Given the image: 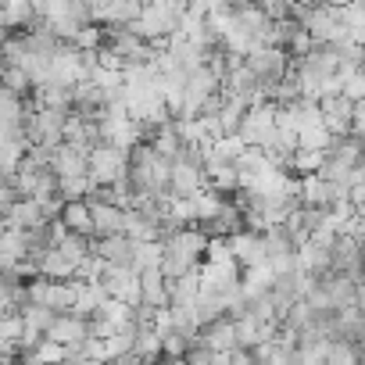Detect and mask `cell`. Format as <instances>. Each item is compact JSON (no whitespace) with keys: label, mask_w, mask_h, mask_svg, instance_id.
<instances>
[{"label":"cell","mask_w":365,"mask_h":365,"mask_svg":"<svg viewBox=\"0 0 365 365\" xmlns=\"http://www.w3.org/2000/svg\"><path fill=\"white\" fill-rule=\"evenodd\" d=\"M129 158V187H133V197H158V201H172L168 197V172H172V161H165L147 140H140L133 150H125Z\"/></svg>","instance_id":"6da1fadb"},{"label":"cell","mask_w":365,"mask_h":365,"mask_svg":"<svg viewBox=\"0 0 365 365\" xmlns=\"http://www.w3.org/2000/svg\"><path fill=\"white\" fill-rule=\"evenodd\" d=\"M205 255H208V237L201 230L187 226V230L172 233L168 240H161V272H165V279L201 272Z\"/></svg>","instance_id":"7a4b0ae2"},{"label":"cell","mask_w":365,"mask_h":365,"mask_svg":"<svg viewBox=\"0 0 365 365\" xmlns=\"http://www.w3.org/2000/svg\"><path fill=\"white\" fill-rule=\"evenodd\" d=\"M26 140H29V150H43L51 154L54 147L65 143V125H68V115L72 111H54V108H40L33 104V97H26Z\"/></svg>","instance_id":"3957f363"},{"label":"cell","mask_w":365,"mask_h":365,"mask_svg":"<svg viewBox=\"0 0 365 365\" xmlns=\"http://www.w3.org/2000/svg\"><path fill=\"white\" fill-rule=\"evenodd\" d=\"M276 104L272 101H258V104H251L247 111H244V122H240V129H237V136L247 143V147H258V150H265L272 140H276Z\"/></svg>","instance_id":"277c9868"},{"label":"cell","mask_w":365,"mask_h":365,"mask_svg":"<svg viewBox=\"0 0 365 365\" xmlns=\"http://www.w3.org/2000/svg\"><path fill=\"white\" fill-rule=\"evenodd\" d=\"M125 172H129L125 150L108 147V143L90 150V187H115V182L125 179Z\"/></svg>","instance_id":"5b68a950"},{"label":"cell","mask_w":365,"mask_h":365,"mask_svg":"<svg viewBox=\"0 0 365 365\" xmlns=\"http://www.w3.org/2000/svg\"><path fill=\"white\" fill-rule=\"evenodd\" d=\"M247 68L255 72V79H258V86H262V97H269V90L287 76L290 58H287V51H279V47H255V51L247 54Z\"/></svg>","instance_id":"8992f818"},{"label":"cell","mask_w":365,"mask_h":365,"mask_svg":"<svg viewBox=\"0 0 365 365\" xmlns=\"http://www.w3.org/2000/svg\"><path fill=\"white\" fill-rule=\"evenodd\" d=\"M361 255H365V244L354 237V233H336V240H333V247H329V265H333V272H340V276H351V279H365L361 276Z\"/></svg>","instance_id":"52a82bcc"},{"label":"cell","mask_w":365,"mask_h":365,"mask_svg":"<svg viewBox=\"0 0 365 365\" xmlns=\"http://www.w3.org/2000/svg\"><path fill=\"white\" fill-rule=\"evenodd\" d=\"M101 287L115 301H125V304H136L140 301V272L133 265H104Z\"/></svg>","instance_id":"ba28073f"},{"label":"cell","mask_w":365,"mask_h":365,"mask_svg":"<svg viewBox=\"0 0 365 365\" xmlns=\"http://www.w3.org/2000/svg\"><path fill=\"white\" fill-rule=\"evenodd\" d=\"M322 111V125L329 136H347L351 133V118H354V101L344 93H326L315 101Z\"/></svg>","instance_id":"9c48e42d"},{"label":"cell","mask_w":365,"mask_h":365,"mask_svg":"<svg viewBox=\"0 0 365 365\" xmlns=\"http://www.w3.org/2000/svg\"><path fill=\"white\" fill-rule=\"evenodd\" d=\"M194 230H201L208 240H230V237L244 233L247 226H244V212L237 208V201H233V197H226V201H222V208H219L208 222H201V226H194Z\"/></svg>","instance_id":"30bf717a"},{"label":"cell","mask_w":365,"mask_h":365,"mask_svg":"<svg viewBox=\"0 0 365 365\" xmlns=\"http://www.w3.org/2000/svg\"><path fill=\"white\" fill-rule=\"evenodd\" d=\"M136 244L133 237L118 233V237H93V255L104 262V265H133L136 258ZM136 269V265H133Z\"/></svg>","instance_id":"8fae6325"},{"label":"cell","mask_w":365,"mask_h":365,"mask_svg":"<svg viewBox=\"0 0 365 365\" xmlns=\"http://www.w3.org/2000/svg\"><path fill=\"white\" fill-rule=\"evenodd\" d=\"M279 333V322H262L255 315H237V347L240 351H255L258 344L272 340Z\"/></svg>","instance_id":"7c38bea8"},{"label":"cell","mask_w":365,"mask_h":365,"mask_svg":"<svg viewBox=\"0 0 365 365\" xmlns=\"http://www.w3.org/2000/svg\"><path fill=\"white\" fill-rule=\"evenodd\" d=\"M205 347L212 351H237V319L233 315H222V319H212L201 326V336H197Z\"/></svg>","instance_id":"4fadbf2b"},{"label":"cell","mask_w":365,"mask_h":365,"mask_svg":"<svg viewBox=\"0 0 365 365\" xmlns=\"http://www.w3.org/2000/svg\"><path fill=\"white\" fill-rule=\"evenodd\" d=\"M315 283L326 290V297H329V308H333V312L358 304V279L340 276V272H329V276H322V279H315Z\"/></svg>","instance_id":"5bb4252c"},{"label":"cell","mask_w":365,"mask_h":365,"mask_svg":"<svg viewBox=\"0 0 365 365\" xmlns=\"http://www.w3.org/2000/svg\"><path fill=\"white\" fill-rule=\"evenodd\" d=\"M90 215H93V237H118V233H125V208L108 205V201H90Z\"/></svg>","instance_id":"9a60e30c"},{"label":"cell","mask_w":365,"mask_h":365,"mask_svg":"<svg viewBox=\"0 0 365 365\" xmlns=\"http://www.w3.org/2000/svg\"><path fill=\"white\" fill-rule=\"evenodd\" d=\"M86 336H90V326H86V319L76 315V312L58 315L54 326L47 329V340H54V344H61V347H72V344H79V340H86Z\"/></svg>","instance_id":"2e32d148"},{"label":"cell","mask_w":365,"mask_h":365,"mask_svg":"<svg viewBox=\"0 0 365 365\" xmlns=\"http://www.w3.org/2000/svg\"><path fill=\"white\" fill-rule=\"evenodd\" d=\"M43 222H51L47 208H43L40 201H29V197H19V201L11 205V212H8V226H11V230H36V226H43Z\"/></svg>","instance_id":"e0dca14e"},{"label":"cell","mask_w":365,"mask_h":365,"mask_svg":"<svg viewBox=\"0 0 365 365\" xmlns=\"http://www.w3.org/2000/svg\"><path fill=\"white\" fill-rule=\"evenodd\" d=\"M140 301L150 308H168V279L161 269H140Z\"/></svg>","instance_id":"ac0fdd59"},{"label":"cell","mask_w":365,"mask_h":365,"mask_svg":"<svg viewBox=\"0 0 365 365\" xmlns=\"http://www.w3.org/2000/svg\"><path fill=\"white\" fill-rule=\"evenodd\" d=\"M61 226L68 233H83V237H93V215H90V201L79 197V201H65L61 205Z\"/></svg>","instance_id":"d6986e66"},{"label":"cell","mask_w":365,"mask_h":365,"mask_svg":"<svg viewBox=\"0 0 365 365\" xmlns=\"http://www.w3.org/2000/svg\"><path fill=\"white\" fill-rule=\"evenodd\" d=\"M197 294H201V272L168 279V308H194Z\"/></svg>","instance_id":"ffe728a7"},{"label":"cell","mask_w":365,"mask_h":365,"mask_svg":"<svg viewBox=\"0 0 365 365\" xmlns=\"http://www.w3.org/2000/svg\"><path fill=\"white\" fill-rule=\"evenodd\" d=\"M101 361H108V358H104V340H97V336H86V340L65 347V365H101Z\"/></svg>","instance_id":"44dd1931"},{"label":"cell","mask_w":365,"mask_h":365,"mask_svg":"<svg viewBox=\"0 0 365 365\" xmlns=\"http://www.w3.org/2000/svg\"><path fill=\"white\" fill-rule=\"evenodd\" d=\"M104 301H108V290H104L101 283H83V279H79V297H76V308H72V312L83 315V319H90Z\"/></svg>","instance_id":"7402d4cb"},{"label":"cell","mask_w":365,"mask_h":365,"mask_svg":"<svg viewBox=\"0 0 365 365\" xmlns=\"http://www.w3.org/2000/svg\"><path fill=\"white\" fill-rule=\"evenodd\" d=\"M19 315H22V322H26L29 329H36V333H43V336H47V329H51V326H54V319H58V312H51L47 304H36V301L22 304V308H19Z\"/></svg>","instance_id":"603a6c76"},{"label":"cell","mask_w":365,"mask_h":365,"mask_svg":"<svg viewBox=\"0 0 365 365\" xmlns=\"http://www.w3.org/2000/svg\"><path fill=\"white\" fill-rule=\"evenodd\" d=\"M319 165H322V150H312V147H297L294 154H290V161H287V172L294 175H315L319 172Z\"/></svg>","instance_id":"cb8c5ba5"},{"label":"cell","mask_w":365,"mask_h":365,"mask_svg":"<svg viewBox=\"0 0 365 365\" xmlns=\"http://www.w3.org/2000/svg\"><path fill=\"white\" fill-rule=\"evenodd\" d=\"M358 354H361V347H354L347 340H333L326 351V365H358Z\"/></svg>","instance_id":"d4e9b609"},{"label":"cell","mask_w":365,"mask_h":365,"mask_svg":"<svg viewBox=\"0 0 365 365\" xmlns=\"http://www.w3.org/2000/svg\"><path fill=\"white\" fill-rule=\"evenodd\" d=\"M255 4H258L272 22H279V19H294V0H255Z\"/></svg>","instance_id":"484cf974"},{"label":"cell","mask_w":365,"mask_h":365,"mask_svg":"<svg viewBox=\"0 0 365 365\" xmlns=\"http://www.w3.org/2000/svg\"><path fill=\"white\" fill-rule=\"evenodd\" d=\"M351 136L365 140V97L354 104V118H351Z\"/></svg>","instance_id":"4316f807"},{"label":"cell","mask_w":365,"mask_h":365,"mask_svg":"<svg viewBox=\"0 0 365 365\" xmlns=\"http://www.w3.org/2000/svg\"><path fill=\"white\" fill-rule=\"evenodd\" d=\"M358 308H361V315H365V279L358 283Z\"/></svg>","instance_id":"83f0119b"},{"label":"cell","mask_w":365,"mask_h":365,"mask_svg":"<svg viewBox=\"0 0 365 365\" xmlns=\"http://www.w3.org/2000/svg\"><path fill=\"white\" fill-rule=\"evenodd\" d=\"M8 230H11V226H8V215H0V237H4Z\"/></svg>","instance_id":"f1b7e54d"},{"label":"cell","mask_w":365,"mask_h":365,"mask_svg":"<svg viewBox=\"0 0 365 365\" xmlns=\"http://www.w3.org/2000/svg\"><path fill=\"white\" fill-rule=\"evenodd\" d=\"M361 276H365V255H361Z\"/></svg>","instance_id":"f546056e"}]
</instances>
